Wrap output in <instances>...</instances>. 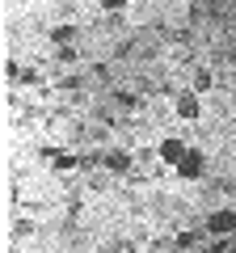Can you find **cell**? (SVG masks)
<instances>
[{
    "label": "cell",
    "mask_w": 236,
    "mask_h": 253,
    "mask_svg": "<svg viewBox=\"0 0 236 253\" xmlns=\"http://www.w3.org/2000/svg\"><path fill=\"white\" fill-rule=\"evenodd\" d=\"M202 232H211V236H232V232H236V211H232V207H228V211H211Z\"/></svg>",
    "instance_id": "1"
},
{
    "label": "cell",
    "mask_w": 236,
    "mask_h": 253,
    "mask_svg": "<svg viewBox=\"0 0 236 253\" xmlns=\"http://www.w3.org/2000/svg\"><path fill=\"white\" fill-rule=\"evenodd\" d=\"M202 169H207L202 152H186V156H182V165H177V177H186V181H198V177H202Z\"/></svg>",
    "instance_id": "2"
},
{
    "label": "cell",
    "mask_w": 236,
    "mask_h": 253,
    "mask_svg": "<svg viewBox=\"0 0 236 253\" xmlns=\"http://www.w3.org/2000/svg\"><path fill=\"white\" fill-rule=\"evenodd\" d=\"M156 156H160V161L164 165H173V169H177V165H182V156H186V144H182V139H160V148H156Z\"/></svg>",
    "instance_id": "3"
},
{
    "label": "cell",
    "mask_w": 236,
    "mask_h": 253,
    "mask_svg": "<svg viewBox=\"0 0 236 253\" xmlns=\"http://www.w3.org/2000/svg\"><path fill=\"white\" fill-rule=\"evenodd\" d=\"M198 114H202V101H198V93H182V97H177V118L194 123Z\"/></svg>",
    "instance_id": "4"
},
{
    "label": "cell",
    "mask_w": 236,
    "mask_h": 253,
    "mask_svg": "<svg viewBox=\"0 0 236 253\" xmlns=\"http://www.w3.org/2000/svg\"><path fill=\"white\" fill-rule=\"evenodd\" d=\"M106 169H110V173H127V169H131V156H127V152H110V156H106Z\"/></svg>",
    "instance_id": "5"
},
{
    "label": "cell",
    "mask_w": 236,
    "mask_h": 253,
    "mask_svg": "<svg viewBox=\"0 0 236 253\" xmlns=\"http://www.w3.org/2000/svg\"><path fill=\"white\" fill-rule=\"evenodd\" d=\"M72 38H76V26H55V30H51V42H55V46H68Z\"/></svg>",
    "instance_id": "6"
},
{
    "label": "cell",
    "mask_w": 236,
    "mask_h": 253,
    "mask_svg": "<svg viewBox=\"0 0 236 253\" xmlns=\"http://www.w3.org/2000/svg\"><path fill=\"white\" fill-rule=\"evenodd\" d=\"M80 165V156H72V152H55V169H76Z\"/></svg>",
    "instance_id": "7"
},
{
    "label": "cell",
    "mask_w": 236,
    "mask_h": 253,
    "mask_svg": "<svg viewBox=\"0 0 236 253\" xmlns=\"http://www.w3.org/2000/svg\"><path fill=\"white\" fill-rule=\"evenodd\" d=\"M131 0H97V9H106V13H122Z\"/></svg>",
    "instance_id": "8"
},
{
    "label": "cell",
    "mask_w": 236,
    "mask_h": 253,
    "mask_svg": "<svg viewBox=\"0 0 236 253\" xmlns=\"http://www.w3.org/2000/svg\"><path fill=\"white\" fill-rule=\"evenodd\" d=\"M198 236H202V232H182V236H177V245H182V249H194V245H198Z\"/></svg>",
    "instance_id": "9"
},
{
    "label": "cell",
    "mask_w": 236,
    "mask_h": 253,
    "mask_svg": "<svg viewBox=\"0 0 236 253\" xmlns=\"http://www.w3.org/2000/svg\"><path fill=\"white\" fill-rule=\"evenodd\" d=\"M177 4H182V0H177Z\"/></svg>",
    "instance_id": "10"
}]
</instances>
